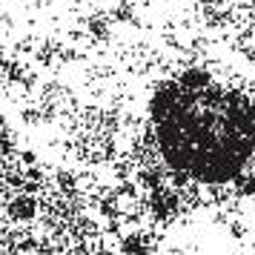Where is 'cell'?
<instances>
[{
    "mask_svg": "<svg viewBox=\"0 0 255 255\" xmlns=\"http://www.w3.org/2000/svg\"><path fill=\"white\" fill-rule=\"evenodd\" d=\"M161 140L175 166L201 178H224L253 146V115L224 92H175L161 112Z\"/></svg>",
    "mask_w": 255,
    "mask_h": 255,
    "instance_id": "obj_1",
    "label": "cell"
}]
</instances>
